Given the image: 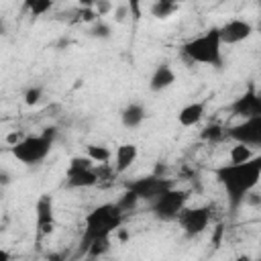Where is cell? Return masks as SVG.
I'll return each mask as SVG.
<instances>
[{"label": "cell", "mask_w": 261, "mask_h": 261, "mask_svg": "<svg viewBox=\"0 0 261 261\" xmlns=\"http://www.w3.org/2000/svg\"><path fill=\"white\" fill-rule=\"evenodd\" d=\"M110 247H112L110 237H100V239H96V241L90 243V247H88V251H86V257H90V259L102 257V255H106V253L110 251Z\"/></svg>", "instance_id": "ac0fdd59"}, {"label": "cell", "mask_w": 261, "mask_h": 261, "mask_svg": "<svg viewBox=\"0 0 261 261\" xmlns=\"http://www.w3.org/2000/svg\"><path fill=\"white\" fill-rule=\"evenodd\" d=\"M57 139V128H45L39 135H27L18 143L10 147V153L16 161L24 165H37L41 163L53 149V143Z\"/></svg>", "instance_id": "277c9868"}, {"label": "cell", "mask_w": 261, "mask_h": 261, "mask_svg": "<svg viewBox=\"0 0 261 261\" xmlns=\"http://www.w3.org/2000/svg\"><path fill=\"white\" fill-rule=\"evenodd\" d=\"M124 216L126 214L118 208L116 202H104V204L96 206L94 210H90L84 218V232H82L77 255L86 257V251L92 241H96L100 237H112V232H116L120 228Z\"/></svg>", "instance_id": "7a4b0ae2"}, {"label": "cell", "mask_w": 261, "mask_h": 261, "mask_svg": "<svg viewBox=\"0 0 261 261\" xmlns=\"http://www.w3.org/2000/svg\"><path fill=\"white\" fill-rule=\"evenodd\" d=\"M8 181H10V179H8V173H6V171H2V186H6Z\"/></svg>", "instance_id": "4dcf8cb0"}, {"label": "cell", "mask_w": 261, "mask_h": 261, "mask_svg": "<svg viewBox=\"0 0 261 261\" xmlns=\"http://www.w3.org/2000/svg\"><path fill=\"white\" fill-rule=\"evenodd\" d=\"M188 200H190V190L171 186L155 202H151V212H153L155 218H159L163 222L177 220L179 212L188 206Z\"/></svg>", "instance_id": "5b68a950"}, {"label": "cell", "mask_w": 261, "mask_h": 261, "mask_svg": "<svg viewBox=\"0 0 261 261\" xmlns=\"http://www.w3.org/2000/svg\"><path fill=\"white\" fill-rule=\"evenodd\" d=\"M94 10L98 12V16H100V18H104V16L112 14L114 4H112L110 0H98V2H96V6H94Z\"/></svg>", "instance_id": "4316f807"}, {"label": "cell", "mask_w": 261, "mask_h": 261, "mask_svg": "<svg viewBox=\"0 0 261 261\" xmlns=\"http://www.w3.org/2000/svg\"><path fill=\"white\" fill-rule=\"evenodd\" d=\"M210 220H212V208L210 206H186L177 216L181 232L190 239L202 234L210 226Z\"/></svg>", "instance_id": "52a82bcc"}, {"label": "cell", "mask_w": 261, "mask_h": 261, "mask_svg": "<svg viewBox=\"0 0 261 261\" xmlns=\"http://www.w3.org/2000/svg\"><path fill=\"white\" fill-rule=\"evenodd\" d=\"M88 35H90L92 39H110V37H112V27H110L104 18H98V20L90 22Z\"/></svg>", "instance_id": "ffe728a7"}, {"label": "cell", "mask_w": 261, "mask_h": 261, "mask_svg": "<svg viewBox=\"0 0 261 261\" xmlns=\"http://www.w3.org/2000/svg\"><path fill=\"white\" fill-rule=\"evenodd\" d=\"M145 118H147V110L141 102H128L120 110V122L124 128H139Z\"/></svg>", "instance_id": "5bb4252c"}, {"label": "cell", "mask_w": 261, "mask_h": 261, "mask_svg": "<svg viewBox=\"0 0 261 261\" xmlns=\"http://www.w3.org/2000/svg\"><path fill=\"white\" fill-rule=\"evenodd\" d=\"M86 155H88L94 163H98V165L108 163V161L114 157V153H112L106 145H88V147H86Z\"/></svg>", "instance_id": "e0dca14e"}, {"label": "cell", "mask_w": 261, "mask_h": 261, "mask_svg": "<svg viewBox=\"0 0 261 261\" xmlns=\"http://www.w3.org/2000/svg\"><path fill=\"white\" fill-rule=\"evenodd\" d=\"M157 2H165V4H179V0H157Z\"/></svg>", "instance_id": "1f68e13d"}, {"label": "cell", "mask_w": 261, "mask_h": 261, "mask_svg": "<svg viewBox=\"0 0 261 261\" xmlns=\"http://www.w3.org/2000/svg\"><path fill=\"white\" fill-rule=\"evenodd\" d=\"M245 204H251V206H261V194L259 192H251L247 198H245Z\"/></svg>", "instance_id": "f1b7e54d"}, {"label": "cell", "mask_w": 261, "mask_h": 261, "mask_svg": "<svg viewBox=\"0 0 261 261\" xmlns=\"http://www.w3.org/2000/svg\"><path fill=\"white\" fill-rule=\"evenodd\" d=\"M218 33H220L222 45H237L247 41L255 33V27L245 18H230L222 27H218Z\"/></svg>", "instance_id": "7c38bea8"}, {"label": "cell", "mask_w": 261, "mask_h": 261, "mask_svg": "<svg viewBox=\"0 0 261 261\" xmlns=\"http://www.w3.org/2000/svg\"><path fill=\"white\" fill-rule=\"evenodd\" d=\"M175 82V71L167 65V63H161L155 67V71L151 73V80H149V88L153 92H163L167 88H171Z\"/></svg>", "instance_id": "9a60e30c"}, {"label": "cell", "mask_w": 261, "mask_h": 261, "mask_svg": "<svg viewBox=\"0 0 261 261\" xmlns=\"http://www.w3.org/2000/svg\"><path fill=\"white\" fill-rule=\"evenodd\" d=\"M206 114V104L204 102H190L177 112V122L181 126H196Z\"/></svg>", "instance_id": "2e32d148"}, {"label": "cell", "mask_w": 261, "mask_h": 261, "mask_svg": "<svg viewBox=\"0 0 261 261\" xmlns=\"http://www.w3.org/2000/svg\"><path fill=\"white\" fill-rule=\"evenodd\" d=\"M230 114L237 118H251L261 114V92L255 86H249L241 96L230 104Z\"/></svg>", "instance_id": "8fae6325"}, {"label": "cell", "mask_w": 261, "mask_h": 261, "mask_svg": "<svg viewBox=\"0 0 261 261\" xmlns=\"http://www.w3.org/2000/svg\"><path fill=\"white\" fill-rule=\"evenodd\" d=\"M35 228H37V239L49 237L55 228V208H53V198L49 194H41L35 204Z\"/></svg>", "instance_id": "30bf717a"}, {"label": "cell", "mask_w": 261, "mask_h": 261, "mask_svg": "<svg viewBox=\"0 0 261 261\" xmlns=\"http://www.w3.org/2000/svg\"><path fill=\"white\" fill-rule=\"evenodd\" d=\"M179 8V4H165V2H153L151 4V16L163 20V18H169L171 14H175V10Z\"/></svg>", "instance_id": "603a6c76"}, {"label": "cell", "mask_w": 261, "mask_h": 261, "mask_svg": "<svg viewBox=\"0 0 261 261\" xmlns=\"http://www.w3.org/2000/svg\"><path fill=\"white\" fill-rule=\"evenodd\" d=\"M98 0H77V6H84V8H94Z\"/></svg>", "instance_id": "f546056e"}, {"label": "cell", "mask_w": 261, "mask_h": 261, "mask_svg": "<svg viewBox=\"0 0 261 261\" xmlns=\"http://www.w3.org/2000/svg\"><path fill=\"white\" fill-rule=\"evenodd\" d=\"M33 2H35V0H24V8H29V6L33 4Z\"/></svg>", "instance_id": "d6a6232c"}, {"label": "cell", "mask_w": 261, "mask_h": 261, "mask_svg": "<svg viewBox=\"0 0 261 261\" xmlns=\"http://www.w3.org/2000/svg\"><path fill=\"white\" fill-rule=\"evenodd\" d=\"M173 186L171 179H165V177H159V175H147V177H139V179H133L126 184V188H130L139 200H145V202H155L165 190H169Z\"/></svg>", "instance_id": "9c48e42d"}, {"label": "cell", "mask_w": 261, "mask_h": 261, "mask_svg": "<svg viewBox=\"0 0 261 261\" xmlns=\"http://www.w3.org/2000/svg\"><path fill=\"white\" fill-rule=\"evenodd\" d=\"M65 184L69 188H92L100 184V165L86 157H71L65 169Z\"/></svg>", "instance_id": "8992f818"}, {"label": "cell", "mask_w": 261, "mask_h": 261, "mask_svg": "<svg viewBox=\"0 0 261 261\" xmlns=\"http://www.w3.org/2000/svg\"><path fill=\"white\" fill-rule=\"evenodd\" d=\"M200 137L208 143H220L222 139H228V128H224L220 124H208V126H204Z\"/></svg>", "instance_id": "d6986e66"}, {"label": "cell", "mask_w": 261, "mask_h": 261, "mask_svg": "<svg viewBox=\"0 0 261 261\" xmlns=\"http://www.w3.org/2000/svg\"><path fill=\"white\" fill-rule=\"evenodd\" d=\"M181 57L188 63L220 67L222 65V39H220L218 27H212L206 33L186 41L181 45Z\"/></svg>", "instance_id": "3957f363"}, {"label": "cell", "mask_w": 261, "mask_h": 261, "mask_svg": "<svg viewBox=\"0 0 261 261\" xmlns=\"http://www.w3.org/2000/svg\"><path fill=\"white\" fill-rule=\"evenodd\" d=\"M128 2V8H130V16L135 20L141 18V0H126Z\"/></svg>", "instance_id": "83f0119b"}, {"label": "cell", "mask_w": 261, "mask_h": 261, "mask_svg": "<svg viewBox=\"0 0 261 261\" xmlns=\"http://www.w3.org/2000/svg\"><path fill=\"white\" fill-rule=\"evenodd\" d=\"M257 31L261 33V18H259V22H257Z\"/></svg>", "instance_id": "836d02e7"}, {"label": "cell", "mask_w": 261, "mask_h": 261, "mask_svg": "<svg viewBox=\"0 0 261 261\" xmlns=\"http://www.w3.org/2000/svg\"><path fill=\"white\" fill-rule=\"evenodd\" d=\"M43 98V88L41 86H31L27 92H24V104L27 106H37Z\"/></svg>", "instance_id": "484cf974"}, {"label": "cell", "mask_w": 261, "mask_h": 261, "mask_svg": "<svg viewBox=\"0 0 261 261\" xmlns=\"http://www.w3.org/2000/svg\"><path fill=\"white\" fill-rule=\"evenodd\" d=\"M251 157H253V147H247L243 143H234L228 151V161L230 163H243Z\"/></svg>", "instance_id": "44dd1931"}, {"label": "cell", "mask_w": 261, "mask_h": 261, "mask_svg": "<svg viewBox=\"0 0 261 261\" xmlns=\"http://www.w3.org/2000/svg\"><path fill=\"white\" fill-rule=\"evenodd\" d=\"M112 18L116 24H122L130 18V8H128V2H122V4H116L114 10H112Z\"/></svg>", "instance_id": "d4e9b609"}, {"label": "cell", "mask_w": 261, "mask_h": 261, "mask_svg": "<svg viewBox=\"0 0 261 261\" xmlns=\"http://www.w3.org/2000/svg\"><path fill=\"white\" fill-rule=\"evenodd\" d=\"M53 8V0H35L27 10L31 12V16H43V14H47L49 10Z\"/></svg>", "instance_id": "cb8c5ba5"}, {"label": "cell", "mask_w": 261, "mask_h": 261, "mask_svg": "<svg viewBox=\"0 0 261 261\" xmlns=\"http://www.w3.org/2000/svg\"><path fill=\"white\" fill-rule=\"evenodd\" d=\"M139 157V147L135 143H122L116 147L114 151V169L116 173H124L126 169H130V165L137 161Z\"/></svg>", "instance_id": "4fadbf2b"}, {"label": "cell", "mask_w": 261, "mask_h": 261, "mask_svg": "<svg viewBox=\"0 0 261 261\" xmlns=\"http://www.w3.org/2000/svg\"><path fill=\"white\" fill-rule=\"evenodd\" d=\"M141 200H139V196L130 190V188H126L122 194H120V198L116 200V204H118V208L124 212V214H128V212H133L135 208H137V204H139Z\"/></svg>", "instance_id": "7402d4cb"}, {"label": "cell", "mask_w": 261, "mask_h": 261, "mask_svg": "<svg viewBox=\"0 0 261 261\" xmlns=\"http://www.w3.org/2000/svg\"><path fill=\"white\" fill-rule=\"evenodd\" d=\"M228 139L253 149H261V114L251 118H241L237 124L228 126Z\"/></svg>", "instance_id": "ba28073f"}, {"label": "cell", "mask_w": 261, "mask_h": 261, "mask_svg": "<svg viewBox=\"0 0 261 261\" xmlns=\"http://www.w3.org/2000/svg\"><path fill=\"white\" fill-rule=\"evenodd\" d=\"M214 175L228 198L230 212H237L245 204V198L261 181V155H253L251 159H247L243 163L228 161V163L216 167Z\"/></svg>", "instance_id": "6da1fadb"}]
</instances>
